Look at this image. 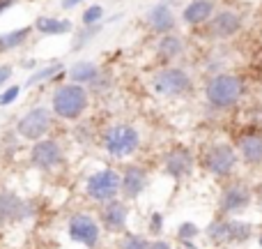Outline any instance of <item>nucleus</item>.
<instances>
[{
  "label": "nucleus",
  "mask_w": 262,
  "mask_h": 249,
  "mask_svg": "<svg viewBox=\"0 0 262 249\" xmlns=\"http://www.w3.org/2000/svg\"><path fill=\"white\" fill-rule=\"evenodd\" d=\"M90 104V95L83 86L64 83L53 92V113L62 120H78Z\"/></svg>",
  "instance_id": "1"
},
{
  "label": "nucleus",
  "mask_w": 262,
  "mask_h": 249,
  "mask_svg": "<svg viewBox=\"0 0 262 249\" xmlns=\"http://www.w3.org/2000/svg\"><path fill=\"white\" fill-rule=\"evenodd\" d=\"M242 92H244V83L235 74H216L207 83V88H205L207 102L214 109H230V106H235L242 100Z\"/></svg>",
  "instance_id": "2"
},
{
  "label": "nucleus",
  "mask_w": 262,
  "mask_h": 249,
  "mask_svg": "<svg viewBox=\"0 0 262 249\" xmlns=\"http://www.w3.org/2000/svg\"><path fill=\"white\" fill-rule=\"evenodd\" d=\"M101 143H104L106 152L115 159H124L129 155H134L140 145V134L136 127L118 123V125H111L108 129L104 131L101 136Z\"/></svg>",
  "instance_id": "3"
},
{
  "label": "nucleus",
  "mask_w": 262,
  "mask_h": 249,
  "mask_svg": "<svg viewBox=\"0 0 262 249\" xmlns=\"http://www.w3.org/2000/svg\"><path fill=\"white\" fill-rule=\"evenodd\" d=\"M120 173L115 168H101L95 171L85 182V196L95 203H108V201L118 199L120 194Z\"/></svg>",
  "instance_id": "4"
},
{
  "label": "nucleus",
  "mask_w": 262,
  "mask_h": 249,
  "mask_svg": "<svg viewBox=\"0 0 262 249\" xmlns=\"http://www.w3.org/2000/svg\"><path fill=\"white\" fill-rule=\"evenodd\" d=\"M51 127H53V111L46 109V106H35V109H30L28 113L21 116L16 131L23 141L37 143V141H41L49 134Z\"/></svg>",
  "instance_id": "5"
},
{
  "label": "nucleus",
  "mask_w": 262,
  "mask_h": 249,
  "mask_svg": "<svg viewBox=\"0 0 262 249\" xmlns=\"http://www.w3.org/2000/svg\"><path fill=\"white\" fill-rule=\"evenodd\" d=\"M67 236L76 245H83L85 249H95L101 240V226L92 215L76 213L67 222Z\"/></svg>",
  "instance_id": "6"
},
{
  "label": "nucleus",
  "mask_w": 262,
  "mask_h": 249,
  "mask_svg": "<svg viewBox=\"0 0 262 249\" xmlns=\"http://www.w3.org/2000/svg\"><path fill=\"white\" fill-rule=\"evenodd\" d=\"M152 88L166 97L184 95L191 88V76L180 67H163L152 76Z\"/></svg>",
  "instance_id": "7"
},
{
  "label": "nucleus",
  "mask_w": 262,
  "mask_h": 249,
  "mask_svg": "<svg viewBox=\"0 0 262 249\" xmlns=\"http://www.w3.org/2000/svg\"><path fill=\"white\" fill-rule=\"evenodd\" d=\"M32 215H35V205H32L30 201L21 199V196L12 189L0 191V228L12 222H26Z\"/></svg>",
  "instance_id": "8"
},
{
  "label": "nucleus",
  "mask_w": 262,
  "mask_h": 249,
  "mask_svg": "<svg viewBox=\"0 0 262 249\" xmlns=\"http://www.w3.org/2000/svg\"><path fill=\"white\" fill-rule=\"evenodd\" d=\"M237 162H239V155L228 143H214V145H209V150L205 152V166L216 178H228L235 171Z\"/></svg>",
  "instance_id": "9"
},
{
  "label": "nucleus",
  "mask_w": 262,
  "mask_h": 249,
  "mask_svg": "<svg viewBox=\"0 0 262 249\" xmlns=\"http://www.w3.org/2000/svg\"><path fill=\"white\" fill-rule=\"evenodd\" d=\"M64 162L62 145L55 139H41L32 143L30 148V164L39 171H55Z\"/></svg>",
  "instance_id": "10"
},
{
  "label": "nucleus",
  "mask_w": 262,
  "mask_h": 249,
  "mask_svg": "<svg viewBox=\"0 0 262 249\" xmlns=\"http://www.w3.org/2000/svg\"><path fill=\"white\" fill-rule=\"evenodd\" d=\"M251 203V189L249 185H244V182L235 180V182H228L226 187H223L221 191V201H219V205H221L223 213H242V210H246V205Z\"/></svg>",
  "instance_id": "11"
},
{
  "label": "nucleus",
  "mask_w": 262,
  "mask_h": 249,
  "mask_svg": "<svg viewBox=\"0 0 262 249\" xmlns=\"http://www.w3.org/2000/svg\"><path fill=\"white\" fill-rule=\"evenodd\" d=\"M163 171L175 180H184L193 173V157L184 148H172L163 157Z\"/></svg>",
  "instance_id": "12"
},
{
  "label": "nucleus",
  "mask_w": 262,
  "mask_h": 249,
  "mask_svg": "<svg viewBox=\"0 0 262 249\" xmlns=\"http://www.w3.org/2000/svg\"><path fill=\"white\" fill-rule=\"evenodd\" d=\"M120 194L124 199H138L140 194L147 187V173H145L143 166H136V164H129L122 173H120Z\"/></svg>",
  "instance_id": "13"
},
{
  "label": "nucleus",
  "mask_w": 262,
  "mask_h": 249,
  "mask_svg": "<svg viewBox=\"0 0 262 249\" xmlns=\"http://www.w3.org/2000/svg\"><path fill=\"white\" fill-rule=\"evenodd\" d=\"M127 219H129V208L124 201H108L104 203L101 208V226L111 233H122L124 226H127Z\"/></svg>",
  "instance_id": "14"
},
{
  "label": "nucleus",
  "mask_w": 262,
  "mask_h": 249,
  "mask_svg": "<svg viewBox=\"0 0 262 249\" xmlns=\"http://www.w3.org/2000/svg\"><path fill=\"white\" fill-rule=\"evenodd\" d=\"M239 28H242L239 14L230 12V9L219 12L216 16L212 18V23H209V30H212V35H216V37H232L239 32Z\"/></svg>",
  "instance_id": "15"
},
{
  "label": "nucleus",
  "mask_w": 262,
  "mask_h": 249,
  "mask_svg": "<svg viewBox=\"0 0 262 249\" xmlns=\"http://www.w3.org/2000/svg\"><path fill=\"white\" fill-rule=\"evenodd\" d=\"M147 21L152 26L154 32H161V35H170L172 28H175V16H172L170 7L166 3H159L149 9L147 14Z\"/></svg>",
  "instance_id": "16"
},
{
  "label": "nucleus",
  "mask_w": 262,
  "mask_h": 249,
  "mask_svg": "<svg viewBox=\"0 0 262 249\" xmlns=\"http://www.w3.org/2000/svg\"><path fill=\"white\" fill-rule=\"evenodd\" d=\"M239 155L246 164L262 162V134H244L239 139Z\"/></svg>",
  "instance_id": "17"
},
{
  "label": "nucleus",
  "mask_w": 262,
  "mask_h": 249,
  "mask_svg": "<svg viewBox=\"0 0 262 249\" xmlns=\"http://www.w3.org/2000/svg\"><path fill=\"white\" fill-rule=\"evenodd\" d=\"M214 12V3L212 0H191L184 7V21L191 23V26H198V23H205Z\"/></svg>",
  "instance_id": "18"
},
{
  "label": "nucleus",
  "mask_w": 262,
  "mask_h": 249,
  "mask_svg": "<svg viewBox=\"0 0 262 249\" xmlns=\"http://www.w3.org/2000/svg\"><path fill=\"white\" fill-rule=\"evenodd\" d=\"M69 79H72V83H76V86L95 83L97 79H99V67H97L95 63H90V60H81V63H76L69 69Z\"/></svg>",
  "instance_id": "19"
},
{
  "label": "nucleus",
  "mask_w": 262,
  "mask_h": 249,
  "mask_svg": "<svg viewBox=\"0 0 262 249\" xmlns=\"http://www.w3.org/2000/svg\"><path fill=\"white\" fill-rule=\"evenodd\" d=\"M35 30L41 32V35H64V32H72V21L53 18V16H39L35 21Z\"/></svg>",
  "instance_id": "20"
},
{
  "label": "nucleus",
  "mask_w": 262,
  "mask_h": 249,
  "mask_svg": "<svg viewBox=\"0 0 262 249\" xmlns=\"http://www.w3.org/2000/svg\"><path fill=\"white\" fill-rule=\"evenodd\" d=\"M182 51H184V44H182V40L175 37L172 32L170 35H163L157 44V53L161 55L163 60H175L177 55H182Z\"/></svg>",
  "instance_id": "21"
},
{
  "label": "nucleus",
  "mask_w": 262,
  "mask_h": 249,
  "mask_svg": "<svg viewBox=\"0 0 262 249\" xmlns=\"http://www.w3.org/2000/svg\"><path fill=\"white\" fill-rule=\"evenodd\" d=\"M32 28L30 26H23L18 30H12V32H5L0 35V51H12V49H18V46L26 44V40L30 37Z\"/></svg>",
  "instance_id": "22"
},
{
  "label": "nucleus",
  "mask_w": 262,
  "mask_h": 249,
  "mask_svg": "<svg viewBox=\"0 0 262 249\" xmlns=\"http://www.w3.org/2000/svg\"><path fill=\"white\" fill-rule=\"evenodd\" d=\"M62 72V63H58L55 60L53 65H49V67H41L39 72H35L30 79L26 81V86L28 88H32V86H39V83H44L46 79H53V76H58V74Z\"/></svg>",
  "instance_id": "23"
},
{
  "label": "nucleus",
  "mask_w": 262,
  "mask_h": 249,
  "mask_svg": "<svg viewBox=\"0 0 262 249\" xmlns=\"http://www.w3.org/2000/svg\"><path fill=\"white\" fill-rule=\"evenodd\" d=\"M207 236L212 238L214 242H228V240H232V222H228V219H223V222H214L212 226H209Z\"/></svg>",
  "instance_id": "24"
},
{
  "label": "nucleus",
  "mask_w": 262,
  "mask_h": 249,
  "mask_svg": "<svg viewBox=\"0 0 262 249\" xmlns=\"http://www.w3.org/2000/svg\"><path fill=\"white\" fill-rule=\"evenodd\" d=\"M99 30H101L99 23H97V26H83V30L78 32L76 40H74V46H72V49H74V51L83 49V46H85V42H88V40H92V37H95Z\"/></svg>",
  "instance_id": "25"
},
{
  "label": "nucleus",
  "mask_w": 262,
  "mask_h": 249,
  "mask_svg": "<svg viewBox=\"0 0 262 249\" xmlns=\"http://www.w3.org/2000/svg\"><path fill=\"white\" fill-rule=\"evenodd\" d=\"M120 249H149V242L143 236H136V233H127V236L120 240Z\"/></svg>",
  "instance_id": "26"
},
{
  "label": "nucleus",
  "mask_w": 262,
  "mask_h": 249,
  "mask_svg": "<svg viewBox=\"0 0 262 249\" xmlns=\"http://www.w3.org/2000/svg\"><path fill=\"white\" fill-rule=\"evenodd\" d=\"M101 16H104V7H101V5H92V7H88L85 12H83V23H85V26H97Z\"/></svg>",
  "instance_id": "27"
},
{
  "label": "nucleus",
  "mask_w": 262,
  "mask_h": 249,
  "mask_svg": "<svg viewBox=\"0 0 262 249\" xmlns=\"http://www.w3.org/2000/svg\"><path fill=\"white\" fill-rule=\"evenodd\" d=\"M18 92H21V88H18V86H9L7 90L0 95V106H9L18 97Z\"/></svg>",
  "instance_id": "28"
},
{
  "label": "nucleus",
  "mask_w": 262,
  "mask_h": 249,
  "mask_svg": "<svg viewBox=\"0 0 262 249\" xmlns=\"http://www.w3.org/2000/svg\"><path fill=\"white\" fill-rule=\"evenodd\" d=\"M177 236H180L182 240H189V238H195V236H198V226H195V224H182L180 231H177Z\"/></svg>",
  "instance_id": "29"
},
{
  "label": "nucleus",
  "mask_w": 262,
  "mask_h": 249,
  "mask_svg": "<svg viewBox=\"0 0 262 249\" xmlns=\"http://www.w3.org/2000/svg\"><path fill=\"white\" fill-rule=\"evenodd\" d=\"M9 79H12V67L9 65H0V86H5Z\"/></svg>",
  "instance_id": "30"
},
{
  "label": "nucleus",
  "mask_w": 262,
  "mask_h": 249,
  "mask_svg": "<svg viewBox=\"0 0 262 249\" xmlns=\"http://www.w3.org/2000/svg\"><path fill=\"white\" fill-rule=\"evenodd\" d=\"M149 249H170V245L163 240H154V242H149Z\"/></svg>",
  "instance_id": "31"
},
{
  "label": "nucleus",
  "mask_w": 262,
  "mask_h": 249,
  "mask_svg": "<svg viewBox=\"0 0 262 249\" xmlns=\"http://www.w3.org/2000/svg\"><path fill=\"white\" fill-rule=\"evenodd\" d=\"M14 3H16V0H0V14H3V12H7V9L12 7Z\"/></svg>",
  "instance_id": "32"
},
{
  "label": "nucleus",
  "mask_w": 262,
  "mask_h": 249,
  "mask_svg": "<svg viewBox=\"0 0 262 249\" xmlns=\"http://www.w3.org/2000/svg\"><path fill=\"white\" fill-rule=\"evenodd\" d=\"M78 3H83V0H62V7L64 9H72V7H76Z\"/></svg>",
  "instance_id": "33"
},
{
  "label": "nucleus",
  "mask_w": 262,
  "mask_h": 249,
  "mask_svg": "<svg viewBox=\"0 0 262 249\" xmlns=\"http://www.w3.org/2000/svg\"><path fill=\"white\" fill-rule=\"evenodd\" d=\"M159 226H161V215L152 217V231H159Z\"/></svg>",
  "instance_id": "34"
},
{
  "label": "nucleus",
  "mask_w": 262,
  "mask_h": 249,
  "mask_svg": "<svg viewBox=\"0 0 262 249\" xmlns=\"http://www.w3.org/2000/svg\"><path fill=\"white\" fill-rule=\"evenodd\" d=\"M191 249H195V247H191Z\"/></svg>",
  "instance_id": "35"
}]
</instances>
